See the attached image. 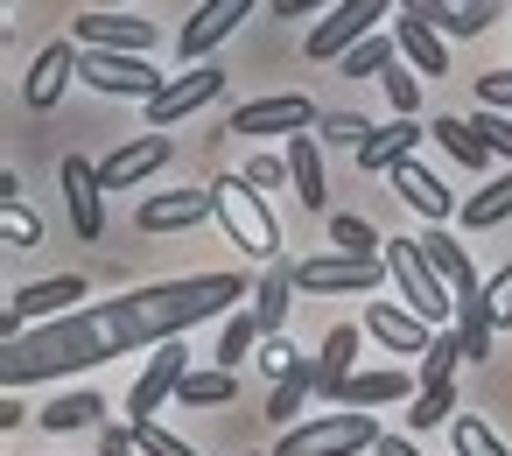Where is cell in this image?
Returning a JSON list of instances; mask_svg holds the SVG:
<instances>
[{
	"mask_svg": "<svg viewBox=\"0 0 512 456\" xmlns=\"http://www.w3.org/2000/svg\"><path fill=\"white\" fill-rule=\"evenodd\" d=\"M71 302H85V281L78 274H50V281H29V288H15V316L22 323H57V316H71Z\"/></svg>",
	"mask_w": 512,
	"mask_h": 456,
	"instance_id": "obj_20",
	"label": "cell"
},
{
	"mask_svg": "<svg viewBox=\"0 0 512 456\" xmlns=\"http://www.w3.org/2000/svg\"><path fill=\"white\" fill-rule=\"evenodd\" d=\"M372 134H379V127H372L365 113H323V141H330V148H351V155H358Z\"/></svg>",
	"mask_w": 512,
	"mask_h": 456,
	"instance_id": "obj_39",
	"label": "cell"
},
{
	"mask_svg": "<svg viewBox=\"0 0 512 456\" xmlns=\"http://www.w3.org/2000/svg\"><path fill=\"white\" fill-rule=\"evenodd\" d=\"M22 421H29V407H22V400H15V393H8V400H0V428H8V435H15V428H22Z\"/></svg>",
	"mask_w": 512,
	"mask_h": 456,
	"instance_id": "obj_50",
	"label": "cell"
},
{
	"mask_svg": "<svg viewBox=\"0 0 512 456\" xmlns=\"http://www.w3.org/2000/svg\"><path fill=\"white\" fill-rule=\"evenodd\" d=\"M127 428H134V449H141V456H197V449H190L183 435H169L162 421H127Z\"/></svg>",
	"mask_w": 512,
	"mask_h": 456,
	"instance_id": "obj_41",
	"label": "cell"
},
{
	"mask_svg": "<svg viewBox=\"0 0 512 456\" xmlns=\"http://www.w3.org/2000/svg\"><path fill=\"white\" fill-rule=\"evenodd\" d=\"M316 8H337V0H274V15H281V22H309Z\"/></svg>",
	"mask_w": 512,
	"mask_h": 456,
	"instance_id": "obj_48",
	"label": "cell"
},
{
	"mask_svg": "<svg viewBox=\"0 0 512 456\" xmlns=\"http://www.w3.org/2000/svg\"><path fill=\"white\" fill-rule=\"evenodd\" d=\"M78 78V43H50L36 64H29V78H22V99L36 106V113H50L57 99H64V85Z\"/></svg>",
	"mask_w": 512,
	"mask_h": 456,
	"instance_id": "obj_18",
	"label": "cell"
},
{
	"mask_svg": "<svg viewBox=\"0 0 512 456\" xmlns=\"http://www.w3.org/2000/svg\"><path fill=\"white\" fill-rule=\"evenodd\" d=\"M456 358H463V337L456 330H435V344L421 358V386H449L456 379Z\"/></svg>",
	"mask_w": 512,
	"mask_h": 456,
	"instance_id": "obj_35",
	"label": "cell"
},
{
	"mask_svg": "<svg viewBox=\"0 0 512 456\" xmlns=\"http://www.w3.org/2000/svg\"><path fill=\"white\" fill-rule=\"evenodd\" d=\"M470 134H477L491 155H505V162H512V120H505V113H470Z\"/></svg>",
	"mask_w": 512,
	"mask_h": 456,
	"instance_id": "obj_43",
	"label": "cell"
},
{
	"mask_svg": "<svg viewBox=\"0 0 512 456\" xmlns=\"http://www.w3.org/2000/svg\"><path fill=\"white\" fill-rule=\"evenodd\" d=\"M99 456H141V449H134V428H106V435H99Z\"/></svg>",
	"mask_w": 512,
	"mask_h": 456,
	"instance_id": "obj_49",
	"label": "cell"
},
{
	"mask_svg": "<svg viewBox=\"0 0 512 456\" xmlns=\"http://www.w3.org/2000/svg\"><path fill=\"white\" fill-rule=\"evenodd\" d=\"M428 141H442V155H449L456 169H484V162H491V148H484V141L470 134V120H456V113H442V120L428 127Z\"/></svg>",
	"mask_w": 512,
	"mask_h": 456,
	"instance_id": "obj_27",
	"label": "cell"
},
{
	"mask_svg": "<svg viewBox=\"0 0 512 456\" xmlns=\"http://www.w3.org/2000/svg\"><path fill=\"white\" fill-rule=\"evenodd\" d=\"M421 253H428V267L442 274V288L456 295V309H463V302H484V281H477L470 253H463V246H456L442 225H428V232H421Z\"/></svg>",
	"mask_w": 512,
	"mask_h": 456,
	"instance_id": "obj_15",
	"label": "cell"
},
{
	"mask_svg": "<svg viewBox=\"0 0 512 456\" xmlns=\"http://www.w3.org/2000/svg\"><path fill=\"white\" fill-rule=\"evenodd\" d=\"M64 204H71V232L78 239H99L106 232V183H99V169L85 155L64 162Z\"/></svg>",
	"mask_w": 512,
	"mask_h": 456,
	"instance_id": "obj_14",
	"label": "cell"
},
{
	"mask_svg": "<svg viewBox=\"0 0 512 456\" xmlns=\"http://www.w3.org/2000/svg\"><path fill=\"white\" fill-rule=\"evenodd\" d=\"M232 302H253V288L239 274H190V281H155V288H134V295H113V302H92V309H71L57 323H36L22 344H0V379L15 386H36V379H64V372H92L106 358H127L141 344H176L190 323H211L225 316Z\"/></svg>",
	"mask_w": 512,
	"mask_h": 456,
	"instance_id": "obj_1",
	"label": "cell"
},
{
	"mask_svg": "<svg viewBox=\"0 0 512 456\" xmlns=\"http://www.w3.org/2000/svg\"><path fill=\"white\" fill-rule=\"evenodd\" d=\"M295 288H302V260H288V253H281V260L253 281V316H260V330H267V337H281V330H288Z\"/></svg>",
	"mask_w": 512,
	"mask_h": 456,
	"instance_id": "obj_16",
	"label": "cell"
},
{
	"mask_svg": "<svg viewBox=\"0 0 512 456\" xmlns=\"http://www.w3.org/2000/svg\"><path fill=\"white\" fill-rule=\"evenodd\" d=\"M393 64H400V50H393L386 36H372V43H358V50L344 57V78H386Z\"/></svg>",
	"mask_w": 512,
	"mask_h": 456,
	"instance_id": "obj_37",
	"label": "cell"
},
{
	"mask_svg": "<svg viewBox=\"0 0 512 456\" xmlns=\"http://www.w3.org/2000/svg\"><path fill=\"white\" fill-rule=\"evenodd\" d=\"M316 393V358H295V372H281L274 379V400H267V421H288L295 428V414H302V400Z\"/></svg>",
	"mask_w": 512,
	"mask_h": 456,
	"instance_id": "obj_29",
	"label": "cell"
},
{
	"mask_svg": "<svg viewBox=\"0 0 512 456\" xmlns=\"http://www.w3.org/2000/svg\"><path fill=\"white\" fill-rule=\"evenodd\" d=\"M449 8H470V0H449Z\"/></svg>",
	"mask_w": 512,
	"mask_h": 456,
	"instance_id": "obj_52",
	"label": "cell"
},
{
	"mask_svg": "<svg viewBox=\"0 0 512 456\" xmlns=\"http://www.w3.org/2000/svg\"><path fill=\"white\" fill-rule=\"evenodd\" d=\"M197 218H211V190H155V197L134 211L141 232H190Z\"/></svg>",
	"mask_w": 512,
	"mask_h": 456,
	"instance_id": "obj_19",
	"label": "cell"
},
{
	"mask_svg": "<svg viewBox=\"0 0 512 456\" xmlns=\"http://www.w3.org/2000/svg\"><path fill=\"white\" fill-rule=\"evenodd\" d=\"M225 78L232 71H218V64H197V71H183V78H169V92L148 106V134H162V127H176V120H190L197 106H211L218 92H225Z\"/></svg>",
	"mask_w": 512,
	"mask_h": 456,
	"instance_id": "obj_9",
	"label": "cell"
},
{
	"mask_svg": "<svg viewBox=\"0 0 512 456\" xmlns=\"http://www.w3.org/2000/svg\"><path fill=\"white\" fill-rule=\"evenodd\" d=\"M379 260H386V281L407 295V309H414L428 330H435L442 316H456V295H449V288H442V274L428 267L421 239H386V253H379Z\"/></svg>",
	"mask_w": 512,
	"mask_h": 456,
	"instance_id": "obj_3",
	"label": "cell"
},
{
	"mask_svg": "<svg viewBox=\"0 0 512 456\" xmlns=\"http://www.w3.org/2000/svg\"><path fill=\"white\" fill-rule=\"evenodd\" d=\"M379 274H386V260H344V253L302 260V295H372Z\"/></svg>",
	"mask_w": 512,
	"mask_h": 456,
	"instance_id": "obj_13",
	"label": "cell"
},
{
	"mask_svg": "<svg viewBox=\"0 0 512 456\" xmlns=\"http://www.w3.org/2000/svg\"><path fill=\"white\" fill-rule=\"evenodd\" d=\"M295 358H302V351H295V344H281V337H267V351H260V365H267L274 379H281V372H295Z\"/></svg>",
	"mask_w": 512,
	"mask_h": 456,
	"instance_id": "obj_47",
	"label": "cell"
},
{
	"mask_svg": "<svg viewBox=\"0 0 512 456\" xmlns=\"http://www.w3.org/2000/svg\"><path fill=\"white\" fill-rule=\"evenodd\" d=\"M253 8H260V0H204V8H197V15L183 22V36H176V57H183V64L197 71V64H204V57H211V50H218V43H225V36L239 29V22H246Z\"/></svg>",
	"mask_w": 512,
	"mask_h": 456,
	"instance_id": "obj_7",
	"label": "cell"
},
{
	"mask_svg": "<svg viewBox=\"0 0 512 456\" xmlns=\"http://www.w3.org/2000/svg\"><path fill=\"white\" fill-rule=\"evenodd\" d=\"M351 449H379V421L372 414H316V421H295L274 456H351Z\"/></svg>",
	"mask_w": 512,
	"mask_h": 456,
	"instance_id": "obj_4",
	"label": "cell"
},
{
	"mask_svg": "<svg viewBox=\"0 0 512 456\" xmlns=\"http://www.w3.org/2000/svg\"><path fill=\"white\" fill-rule=\"evenodd\" d=\"M379 456H421V449H414L407 435H379Z\"/></svg>",
	"mask_w": 512,
	"mask_h": 456,
	"instance_id": "obj_51",
	"label": "cell"
},
{
	"mask_svg": "<svg viewBox=\"0 0 512 456\" xmlns=\"http://www.w3.org/2000/svg\"><path fill=\"white\" fill-rule=\"evenodd\" d=\"M309 127H323V113L302 99V92H281V99H253V106H239L232 113V127L225 134H309Z\"/></svg>",
	"mask_w": 512,
	"mask_h": 456,
	"instance_id": "obj_10",
	"label": "cell"
},
{
	"mask_svg": "<svg viewBox=\"0 0 512 456\" xmlns=\"http://www.w3.org/2000/svg\"><path fill=\"white\" fill-rule=\"evenodd\" d=\"M393 8H400V0H337V8H330V15L309 29V43H302V50H309L316 64H330V57L344 64L358 43H372V29H379Z\"/></svg>",
	"mask_w": 512,
	"mask_h": 456,
	"instance_id": "obj_5",
	"label": "cell"
},
{
	"mask_svg": "<svg viewBox=\"0 0 512 456\" xmlns=\"http://www.w3.org/2000/svg\"><path fill=\"white\" fill-rule=\"evenodd\" d=\"M428 141V127L421 120H393V127H379L365 148H358V169H372V176H393L400 162H414V148Z\"/></svg>",
	"mask_w": 512,
	"mask_h": 456,
	"instance_id": "obj_22",
	"label": "cell"
},
{
	"mask_svg": "<svg viewBox=\"0 0 512 456\" xmlns=\"http://www.w3.org/2000/svg\"><path fill=\"white\" fill-rule=\"evenodd\" d=\"M78 78L92 92H106V99H141V106H155L169 92L148 57H113V50H78Z\"/></svg>",
	"mask_w": 512,
	"mask_h": 456,
	"instance_id": "obj_6",
	"label": "cell"
},
{
	"mask_svg": "<svg viewBox=\"0 0 512 456\" xmlns=\"http://www.w3.org/2000/svg\"><path fill=\"white\" fill-rule=\"evenodd\" d=\"M365 330H372L393 358H428V344H435V330H428L414 309H400V302H372V309H365Z\"/></svg>",
	"mask_w": 512,
	"mask_h": 456,
	"instance_id": "obj_17",
	"label": "cell"
},
{
	"mask_svg": "<svg viewBox=\"0 0 512 456\" xmlns=\"http://www.w3.org/2000/svg\"><path fill=\"white\" fill-rule=\"evenodd\" d=\"M449 435H456V456H512V449H505L477 414H456V421H449Z\"/></svg>",
	"mask_w": 512,
	"mask_h": 456,
	"instance_id": "obj_38",
	"label": "cell"
},
{
	"mask_svg": "<svg viewBox=\"0 0 512 456\" xmlns=\"http://www.w3.org/2000/svg\"><path fill=\"white\" fill-rule=\"evenodd\" d=\"M330 246H337L344 260H379V253H386V239H379L358 211H337V218H330Z\"/></svg>",
	"mask_w": 512,
	"mask_h": 456,
	"instance_id": "obj_31",
	"label": "cell"
},
{
	"mask_svg": "<svg viewBox=\"0 0 512 456\" xmlns=\"http://www.w3.org/2000/svg\"><path fill=\"white\" fill-rule=\"evenodd\" d=\"M239 176H246V183H253V190L267 197V190H281V183H288V155H253V162H246Z\"/></svg>",
	"mask_w": 512,
	"mask_h": 456,
	"instance_id": "obj_44",
	"label": "cell"
},
{
	"mask_svg": "<svg viewBox=\"0 0 512 456\" xmlns=\"http://www.w3.org/2000/svg\"><path fill=\"white\" fill-rule=\"evenodd\" d=\"M288 183H295V204H302V211H323V204H330V190H323V148H316V134H295V141H288Z\"/></svg>",
	"mask_w": 512,
	"mask_h": 456,
	"instance_id": "obj_24",
	"label": "cell"
},
{
	"mask_svg": "<svg viewBox=\"0 0 512 456\" xmlns=\"http://www.w3.org/2000/svg\"><path fill=\"white\" fill-rule=\"evenodd\" d=\"M197 365H190V351H183V337L176 344H162L155 358H148V372L134 379V400H127V421H155V407L162 400H176V386L190 379Z\"/></svg>",
	"mask_w": 512,
	"mask_h": 456,
	"instance_id": "obj_12",
	"label": "cell"
},
{
	"mask_svg": "<svg viewBox=\"0 0 512 456\" xmlns=\"http://www.w3.org/2000/svg\"><path fill=\"white\" fill-rule=\"evenodd\" d=\"M505 218H512V169L491 176L477 197H463V232H491V225H505Z\"/></svg>",
	"mask_w": 512,
	"mask_h": 456,
	"instance_id": "obj_26",
	"label": "cell"
},
{
	"mask_svg": "<svg viewBox=\"0 0 512 456\" xmlns=\"http://www.w3.org/2000/svg\"><path fill=\"white\" fill-rule=\"evenodd\" d=\"M99 414H106V400H99V393H85V386H78V393H64V400H50V407H43V414H36V421H43V428H50V435H78V428H92V421H99Z\"/></svg>",
	"mask_w": 512,
	"mask_h": 456,
	"instance_id": "obj_30",
	"label": "cell"
},
{
	"mask_svg": "<svg viewBox=\"0 0 512 456\" xmlns=\"http://www.w3.org/2000/svg\"><path fill=\"white\" fill-rule=\"evenodd\" d=\"M0 239H8L15 253H29V246H43V218L29 204H8V211H0Z\"/></svg>",
	"mask_w": 512,
	"mask_h": 456,
	"instance_id": "obj_40",
	"label": "cell"
},
{
	"mask_svg": "<svg viewBox=\"0 0 512 456\" xmlns=\"http://www.w3.org/2000/svg\"><path fill=\"white\" fill-rule=\"evenodd\" d=\"M351 414H365V407H386V400H407V372H351V386L337 393Z\"/></svg>",
	"mask_w": 512,
	"mask_h": 456,
	"instance_id": "obj_28",
	"label": "cell"
},
{
	"mask_svg": "<svg viewBox=\"0 0 512 456\" xmlns=\"http://www.w3.org/2000/svg\"><path fill=\"white\" fill-rule=\"evenodd\" d=\"M386 183H393V197H400V204H414L428 225H449V218H456V197H449V190H442V176H428L421 162H400Z\"/></svg>",
	"mask_w": 512,
	"mask_h": 456,
	"instance_id": "obj_21",
	"label": "cell"
},
{
	"mask_svg": "<svg viewBox=\"0 0 512 456\" xmlns=\"http://www.w3.org/2000/svg\"><path fill=\"white\" fill-rule=\"evenodd\" d=\"M211 218L225 225V239L246 253V260H281V225H274V211H267V197L246 183V176H218L211 183Z\"/></svg>",
	"mask_w": 512,
	"mask_h": 456,
	"instance_id": "obj_2",
	"label": "cell"
},
{
	"mask_svg": "<svg viewBox=\"0 0 512 456\" xmlns=\"http://www.w3.org/2000/svg\"><path fill=\"white\" fill-rule=\"evenodd\" d=\"M442 421H456V386H421L407 407V428H442Z\"/></svg>",
	"mask_w": 512,
	"mask_h": 456,
	"instance_id": "obj_36",
	"label": "cell"
},
{
	"mask_svg": "<svg viewBox=\"0 0 512 456\" xmlns=\"http://www.w3.org/2000/svg\"><path fill=\"white\" fill-rule=\"evenodd\" d=\"M477 99H484V113H512V71L477 78Z\"/></svg>",
	"mask_w": 512,
	"mask_h": 456,
	"instance_id": "obj_46",
	"label": "cell"
},
{
	"mask_svg": "<svg viewBox=\"0 0 512 456\" xmlns=\"http://www.w3.org/2000/svg\"><path fill=\"white\" fill-rule=\"evenodd\" d=\"M379 85H386V99H393V120H414V106H421V78H414L407 64H393Z\"/></svg>",
	"mask_w": 512,
	"mask_h": 456,
	"instance_id": "obj_42",
	"label": "cell"
},
{
	"mask_svg": "<svg viewBox=\"0 0 512 456\" xmlns=\"http://www.w3.org/2000/svg\"><path fill=\"white\" fill-rule=\"evenodd\" d=\"M232 393H239V379H232L225 365H197V372L176 386V400H183V407H225Z\"/></svg>",
	"mask_w": 512,
	"mask_h": 456,
	"instance_id": "obj_32",
	"label": "cell"
},
{
	"mask_svg": "<svg viewBox=\"0 0 512 456\" xmlns=\"http://www.w3.org/2000/svg\"><path fill=\"white\" fill-rule=\"evenodd\" d=\"M169 155H176V141H169V134H134V141H120V148L99 162V183H106V190H134V183L162 176V169H169Z\"/></svg>",
	"mask_w": 512,
	"mask_h": 456,
	"instance_id": "obj_11",
	"label": "cell"
},
{
	"mask_svg": "<svg viewBox=\"0 0 512 456\" xmlns=\"http://www.w3.org/2000/svg\"><path fill=\"white\" fill-rule=\"evenodd\" d=\"M456 337H463V365H484V358H491V337H498L491 309H484V302H463V309H456Z\"/></svg>",
	"mask_w": 512,
	"mask_h": 456,
	"instance_id": "obj_33",
	"label": "cell"
},
{
	"mask_svg": "<svg viewBox=\"0 0 512 456\" xmlns=\"http://www.w3.org/2000/svg\"><path fill=\"white\" fill-rule=\"evenodd\" d=\"M260 337H267V330H260V316H253V309L225 316V330H218V365H225V372H239V358H246Z\"/></svg>",
	"mask_w": 512,
	"mask_h": 456,
	"instance_id": "obj_34",
	"label": "cell"
},
{
	"mask_svg": "<svg viewBox=\"0 0 512 456\" xmlns=\"http://www.w3.org/2000/svg\"><path fill=\"white\" fill-rule=\"evenodd\" d=\"M358 344H365V337H358V323H337V330L323 337V358H316V393H330V400H337V393L351 386V358H358Z\"/></svg>",
	"mask_w": 512,
	"mask_h": 456,
	"instance_id": "obj_25",
	"label": "cell"
},
{
	"mask_svg": "<svg viewBox=\"0 0 512 456\" xmlns=\"http://www.w3.org/2000/svg\"><path fill=\"white\" fill-rule=\"evenodd\" d=\"M99 8H113V0H99Z\"/></svg>",
	"mask_w": 512,
	"mask_h": 456,
	"instance_id": "obj_53",
	"label": "cell"
},
{
	"mask_svg": "<svg viewBox=\"0 0 512 456\" xmlns=\"http://www.w3.org/2000/svg\"><path fill=\"white\" fill-rule=\"evenodd\" d=\"M484 309H491V323H498V330L512 323V260H505V267L484 281Z\"/></svg>",
	"mask_w": 512,
	"mask_h": 456,
	"instance_id": "obj_45",
	"label": "cell"
},
{
	"mask_svg": "<svg viewBox=\"0 0 512 456\" xmlns=\"http://www.w3.org/2000/svg\"><path fill=\"white\" fill-rule=\"evenodd\" d=\"M71 43H78V50H113V57H148V50H155V22L92 8V15L71 22Z\"/></svg>",
	"mask_w": 512,
	"mask_h": 456,
	"instance_id": "obj_8",
	"label": "cell"
},
{
	"mask_svg": "<svg viewBox=\"0 0 512 456\" xmlns=\"http://www.w3.org/2000/svg\"><path fill=\"white\" fill-rule=\"evenodd\" d=\"M393 50L407 57V71H414V78H442V71H449V43H442L428 22H414V15H400V29H393Z\"/></svg>",
	"mask_w": 512,
	"mask_h": 456,
	"instance_id": "obj_23",
	"label": "cell"
}]
</instances>
